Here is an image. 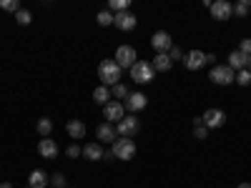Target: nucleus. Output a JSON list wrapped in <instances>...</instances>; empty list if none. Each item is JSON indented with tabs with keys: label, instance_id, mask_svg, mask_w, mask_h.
I'll list each match as a JSON object with an SVG mask.
<instances>
[{
	"label": "nucleus",
	"instance_id": "f257e3e1",
	"mask_svg": "<svg viewBox=\"0 0 251 188\" xmlns=\"http://www.w3.org/2000/svg\"><path fill=\"white\" fill-rule=\"evenodd\" d=\"M121 73H123V68L116 60H103L98 66V78L103 80V86H108V88H113L116 83H121Z\"/></svg>",
	"mask_w": 251,
	"mask_h": 188
},
{
	"label": "nucleus",
	"instance_id": "f03ea898",
	"mask_svg": "<svg viewBox=\"0 0 251 188\" xmlns=\"http://www.w3.org/2000/svg\"><path fill=\"white\" fill-rule=\"evenodd\" d=\"M153 66L149 60H136L133 63V68H131V78L136 80V83H151L153 80Z\"/></svg>",
	"mask_w": 251,
	"mask_h": 188
},
{
	"label": "nucleus",
	"instance_id": "7ed1b4c3",
	"mask_svg": "<svg viewBox=\"0 0 251 188\" xmlns=\"http://www.w3.org/2000/svg\"><path fill=\"white\" fill-rule=\"evenodd\" d=\"M208 78H211V83H216V86H231V83H236V73L228 66H214Z\"/></svg>",
	"mask_w": 251,
	"mask_h": 188
},
{
	"label": "nucleus",
	"instance_id": "20e7f679",
	"mask_svg": "<svg viewBox=\"0 0 251 188\" xmlns=\"http://www.w3.org/2000/svg\"><path fill=\"white\" fill-rule=\"evenodd\" d=\"M113 156L118 158V161H131L133 156H136V143L131 141V138H118L116 143H113Z\"/></svg>",
	"mask_w": 251,
	"mask_h": 188
},
{
	"label": "nucleus",
	"instance_id": "39448f33",
	"mask_svg": "<svg viewBox=\"0 0 251 188\" xmlns=\"http://www.w3.org/2000/svg\"><path fill=\"white\" fill-rule=\"evenodd\" d=\"M116 131H118L121 138H133V136L141 131V120H138L136 116H126V118L116 125Z\"/></svg>",
	"mask_w": 251,
	"mask_h": 188
},
{
	"label": "nucleus",
	"instance_id": "423d86ee",
	"mask_svg": "<svg viewBox=\"0 0 251 188\" xmlns=\"http://www.w3.org/2000/svg\"><path fill=\"white\" fill-rule=\"evenodd\" d=\"M103 118H106V123H111V120L121 123V120L126 118L123 103H121V100H111V103H106V106H103Z\"/></svg>",
	"mask_w": 251,
	"mask_h": 188
},
{
	"label": "nucleus",
	"instance_id": "0eeeda50",
	"mask_svg": "<svg viewBox=\"0 0 251 188\" xmlns=\"http://www.w3.org/2000/svg\"><path fill=\"white\" fill-rule=\"evenodd\" d=\"M121 68H133V63L138 60L136 58V48H131V46H121L118 50H116V58H113Z\"/></svg>",
	"mask_w": 251,
	"mask_h": 188
},
{
	"label": "nucleus",
	"instance_id": "6e6552de",
	"mask_svg": "<svg viewBox=\"0 0 251 188\" xmlns=\"http://www.w3.org/2000/svg\"><path fill=\"white\" fill-rule=\"evenodd\" d=\"M201 118H203V125H206V128H208V131H214V128H221V125H224L226 113L219 111V108H206V113H203Z\"/></svg>",
	"mask_w": 251,
	"mask_h": 188
},
{
	"label": "nucleus",
	"instance_id": "1a4fd4ad",
	"mask_svg": "<svg viewBox=\"0 0 251 188\" xmlns=\"http://www.w3.org/2000/svg\"><path fill=\"white\" fill-rule=\"evenodd\" d=\"M113 25L118 30H133L138 25V18L133 13H128V10H123V13H116L113 15Z\"/></svg>",
	"mask_w": 251,
	"mask_h": 188
},
{
	"label": "nucleus",
	"instance_id": "9d476101",
	"mask_svg": "<svg viewBox=\"0 0 251 188\" xmlns=\"http://www.w3.org/2000/svg\"><path fill=\"white\" fill-rule=\"evenodd\" d=\"M151 46H153L156 53H169V50L174 48V40H171V35L166 33V30H158V33H153V38H151Z\"/></svg>",
	"mask_w": 251,
	"mask_h": 188
},
{
	"label": "nucleus",
	"instance_id": "9b49d317",
	"mask_svg": "<svg viewBox=\"0 0 251 188\" xmlns=\"http://www.w3.org/2000/svg\"><path fill=\"white\" fill-rule=\"evenodd\" d=\"M211 15H214V20H228L234 15V5L228 3V0H216V3H211Z\"/></svg>",
	"mask_w": 251,
	"mask_h": 188
},
{
	"label": "nucleus",
	"instance_id": "f8f14e48",
	"mask_svg": "<svg viewBox=\"0 0 251 188\" xmlns=\"http://www.w3.org/2000/svg\"><path fill=\"white\" fill-rule=\"evenodd\" d=\"M183 66H186V70H199V68H203V66H206V53H201V50L186 53V55H183Z\"/></svg>",
	"mask_w": 251,
	"mask_h": 188
},
{
	"label": "nucleus",
	"instance_id": "ddd939ff",
	"mask_svg": "<svg viewBox=\"0 0 251 188\" xmlns=\"http://www.w3.org/2000/svg\"><path fill=\"white\" fill-rule=\"evenodd\" d=\"M146 103H149V98H146L143 93H128V98H126V103H123V108L131 111V113H138V111L146 108Z\"/></svg>",
	"mask_w": 251,
	"mask_h": 188
},
{
	"label": "nucleus",
	"instance_id": "4468645a",
	"mask_svg": "<svg viewBox=\"0 0 251 188\" xmlns=\"http://www.w3.org/2000/svg\"><path fill=\"white\" fill-rule=\"evenodd\" d=\"M96 138L98 141H106V143H116L118 141V131L113 128L111 123H100L96 128Z\"/></svg>",
	"mask_w": 251,
	"mask_h": 188
},
{
	"label": "nucleus",
	"instance_id": "2eb2a0df",
	"mask_svg": "<svg viewBox=\"0 0 251 188\" xmlns=\"http://www.w3.org/2000/svg\"><path fill=\"white\" fill-rule=\"evenodd\" d=\"M38 153L43 158H55L58 156V143L50 141V138H40L38 141Z\"/></svg>",
	"mask_w": 251,
	"mask_h": 188
},
{
	"label": "nucleus",
	"instance_id": "dca6fc26",
	"mask_svg": "<svg viewBox=\"0 0 251 188\" xmlns=\"http://www.w3.org/2000/svg\"><path fill=\"white\" fill-rule=\"evenodd\" d=\"M66 131H68V136H71L73 141H80V138H86V123L78 120V118H73V120L66 123Z\"/></svg>",
	"mask_w": 251,
	"mask_h": 188
},
{
	"label": "nucleus",
	"instance_id": "f3484780",
	"mask_svg": "<svg viewBox=\"0 0 251 188\" xmlns=\"http://www.w3.org/2000/svg\"><path fill=\"white\" fill-rule=\"evenodd\" d=\"M83 156H86V161H103V145L98 141L86 143L83 145Z\"/></svg>",
	"mask_w": 251,
	"mask_h": 188
},
{
	"label": "nucleus",
	"instance_id": "a211bd4d",
	"mask_svg": "<svg viewBox=\"0 0 251 188\" xmlns=\"http://www.w3.org/2000/svg\"><path fill=\"white\" fill-rule=\"evenodd\" d=\"M231 70H244L246 66H249V55H244V53H239V50H234L231 55H228V63H226Z\"/></svg>",
	"mask_w": 251,
	"mask_h": 188
},
{
	"label": "nucleus",
	"instance_id": "6ab92c4d",
	"mask_svg": "<svg viewBox=\"0 0 251 188\" xmlns=\"http://www.w3.org/2000/svg\"><path fill=\"white\" fill-rule=\"evenodd\" d=\"M151 66H153V70H158V73H166V70H171L174 60L169 58V53H158V55L151 60Z\"/></svg>",
	"mask_w": 251,
	"mask_h": 188
},
{
	"label": "nucleus",
	"instance_id": "aec40b11",
	"mask_svg": "<svg viewBox=\"0 0 251 188\" xmlns=\"http://www.w3.org/2000/svg\"><path fill=\"white\" fill-rule=\"evenodd\" d=\"M48 181H50V178H48L43 171H33V173L28 176V186H30V188H46Z\"/></svg>",
	"mask_w": 251,
	"mask_h": 188
},
{
	"label": "nucleus",
	"instance_id": "412c9836",
	"mask_svg": "<svg viewBox=\"0 0 251 188\" xmlns=\"http://www.w3.org/2000/svg\"><path fill=\"white\" fill-rule=\"evenodd\" d=\"M93 100L98 103V106H106V103H111V88L108 86H98L93 91Z\"/></svg>",
	"mask_w": 251,
	"mask_h": 188
},
{
	"label": "nucleus",
	"instance_id": "4be33fe9",
	"mask_svg": "<svg viewBox=\"0 0 251 188\" xmlns=\"http://www.w3.org/2000/svg\"><path fill=\"white\" fill-rule=\"evenodd\" d=\"M50 131H53V120L50 118H40L38 120V133L43 138H50Z\"/></svg>",
	"mask_w": 251,
	"mask_h": 188
},
{
	"label": "nucleus",
	"instance_id": "5701e85b",
	"mask_svg": "<svg viewBox=\"0 0 251 188\" xmlns=\"http://www.w3.org/2000/svg\"><path fill=\"white\" fill-rule=\"evenodd\" d=\"M128 93H131V91H128V88H126V86H123V83H116V86L111 88V95H116L118 100H126V98H128Z\"/></svg>",
	"mask_w": 251,
	"mask_h": 188
},
{
	"label": "nucleus",
	"instance_id": "b1692460",
	"mask_svg": "<svg viewBox=\"0 0 251 188\" xmlns=\"http://www.w3.org/2000/svg\"><path fill=\"white\" fill-rule=\"evenodd\" d=\"M234 13H236V15H241V18H244V15H249V13H251V3H249V0H239V3L234 5Z\"/></svg>",
	"mask_w": 251,
	"mask_h": 188
},
{
	"label": "nucleus",
	"instance_id": "393cba45",
	"mask_svg": "<svg viewBox=\"0 0 251 188\" xmlns=\"http://www.w3.org/2000/svg\"><path fill=\"white\" fill-rule=\"evenodd\" d=\"M96 20H98V25H103V28H106V25H113V15H111L108 10H100V13L96 15Z\"/></svg>",
	"mask_w": 251,
	"mask_h": 188
},
{
	"label": "nucleus",
	"instance_id": "a878e982",
	"mask_svg": "<svg viewBox=\"0 0 251 188\" xmlns=\"http://www.w3.org/2000/svg\"><path fill=\"white\" fill-rule=\"evenodd\" d=\"M111 10H116V13H123V10H128V5H131V0H111Z\"/></svg>",
	"mask_w": 251,
	"mask_h": 188
},
{
	"label": "nucleus",
	"instance_id": "bb28decb",
	"mask_svg": "<svg viewBox=\"0 0 251 188\" xmlns=\"http://www.w3.org/2000/svg\"><path fill=\"white\" fill-rule=\"evenodd\" d=\"M0 8L8 10V13H18L20 10V3H18V0H0Z\"/></svg>",
	"mask_w": 251,
	"mask_h": 188
},
{
	"label": "nucleus",
	"instance_id": "cd10ccee",
	"mask_svg": "<svg viewBox=\"0 0 251 188\" xmlns=\"http://www.w3.org/2000/svg\"><path fill=\"white\" fill-rule=\"evenodd\" d=\"M15 20H18L20 25H30V20H33V15H30L28 10H18V13H15Z\"/></svg>",
	"mask_w": 251,
	"mask_h": 188
},
{
	"label": "nucleus",
	"instance_id": "c85d7f7f",
	"mask_svg": "<svg viewBox=\"0 0 251 188\" xmlns=\"http://www.w3.org/2000/svg\"><path fill=\"white\" fill-rule=\"evenodd\" d=\"M236 83H239V86H249V83H251V73H249V68L239 70V75H236Z\"/></svg>",
	"mask_w": 251,
	"mask_h": 188
},
{
	"label": "nucleus",
	"instance_id": "c756f323",
	"mask_svg": "<svg viewBox=\"0 0 251 188\" xmlns=\"http://www.w3.org/2000/svg\"><path fill=\"white\" fill-rule=\"evenodd\" d=\"M66 153H68V158H78V156H83V148L78 143H71L68 148H66Z\"/></svg>",
	"mask_w": 251,
	"mask_h": 188
},
{
	"label": "nucleus",
	"instance_id": "7c9ffc66",
	"mask_svg": "<svg viewBox=\"0 0 251 188\" xmlns=\"http://www.w3.org/2000/svg\"><path fill=\"white\" fill-rule=\"evenodd\" d=\"M50 183H53V188H66V176H63V173H53Z\"/></svg>",
	"mask_w": 251,
	"mask_h": 188
},
{
	"label": "nucleus",
	"instance_id": "2f4dec72",
	"mask_svg": "<svg viewBox=\"0 0 251 188\" xmlns=\"http://www.w3.org/2000/svg\"><path fill=\"white\" fill-rule=\"evenodd\" d=\"M239 53H244V55H251V38H244L241 43H239Z\"/></svg>",
	"mask_w": 251,
	"mask_h": 188
},
{
	"label": "nucleus",
	"instance_id": "473e14b6",
	"mask_svg": "<svg viewBox=\"0 0 251 188\" xmlns=\"http://www.w3.org/2000/svg\"><path fill=\"white\" fill-rule=\"evenodd\" d=\"M194 136H196L199 141H203V138L208 136V128H206V125H196V131H194Z\"/></svg>",
	"mask_w": 251,
	"mask_h": 188
},
{
	"label": "nucleus",
	"instance_id": "72a5a7b5",
	"mask_svg": "<svg viewBox=\"0 0 251 188\" xmlns=\"http://www.w3.org/2000/svg\"><path fill=\"white\" fill-rule=\"evenodd\" d=\"M169 58H171V60H181V58H183V53H181V48H176V46H174V48L169 50Z\"/></svg>",
	"mask_w": 251,
	"mask_h": 188
},
{
	"label": "nucleus",
	"instance_id": "f704fd0d",
	"mask_svg": "<svg viewBox=\"0 0 251 188\" xmlns=\"http://www.w3.org/2000/svg\"><path fill=\"white\" fill-rule=\"evenodd\" d=\"M103 158H106V161H113L116 156H113V151H103Z\"/></svg>",
	"mask_w": 251,
	"mask_h": 188
},
{
	"label": "nucleus",
	"instance_id": "c9c22d12",
	"mask_svg": "<svg viewBox=\"0 0 251 188\" xmlns=\"http://www.w3.org/2000/svg\"><path fill=\"white\" fill-rule=\"evenodd\" d=\"M0 188H13V183H0Z\"/></svg>",
	"mask_w": 251,
	"mask_h": 188
},
{
	"label": "nucleus",
	"instance_id": "e433bc0d",
	"mask_svg": "<svg viewBox=\"0 0 251 188\" xmlns=\"http://www.w3.org/2000/svg\"><path fill=\"white\" fill-rule=\"evenodd\" d=\"M239 188H251V183H241V186H239Z\"/></svg>",
	"mask_w": 251,
	"mask_h": 188
},
{
	"label": "nucleus",
	"instance_id": "4c0bfd02",
	"mask_svg": "<svg viewBox=\"0 0 251 188\" xmlns=\"http://www.w3.org/2000/svg\"><path fill=\"white\" fill-rule=\"evenodd\" d=\"M246 68H249V73H251V55H249V66H246Z\"/></svg>",
	"mask_w": 251,
	"mask_h": 188
},
{
	"label": "nucleus",
	"instance_id": "58836bf2",
	"mask_svg": "<svg viewBox=\"0 0 251 188\" xmlns=\"http://www.w3.org/2000/svg\"><path fill=\"white\" fill-rule=\"evenodd\" d=\"M25 188H30V186H25Z\"/></svg>",
	"mask_w": 251,
	"mask_h": 188
},
{
	"label": "nucleus",
	"instance_id": "ea45409f",
	"mask_svg": "<svg viewBox=\"0 0 251 188\" xmlns=\"http://www.w3.org/2000/svg\"><path fill=\"white\" fill-rule=\"evenodd\" d=\"M50 188H53V186H50Z\"/></svg>",
	"mask_w": 251,
	"mask_h": 188
}]
</instances>
